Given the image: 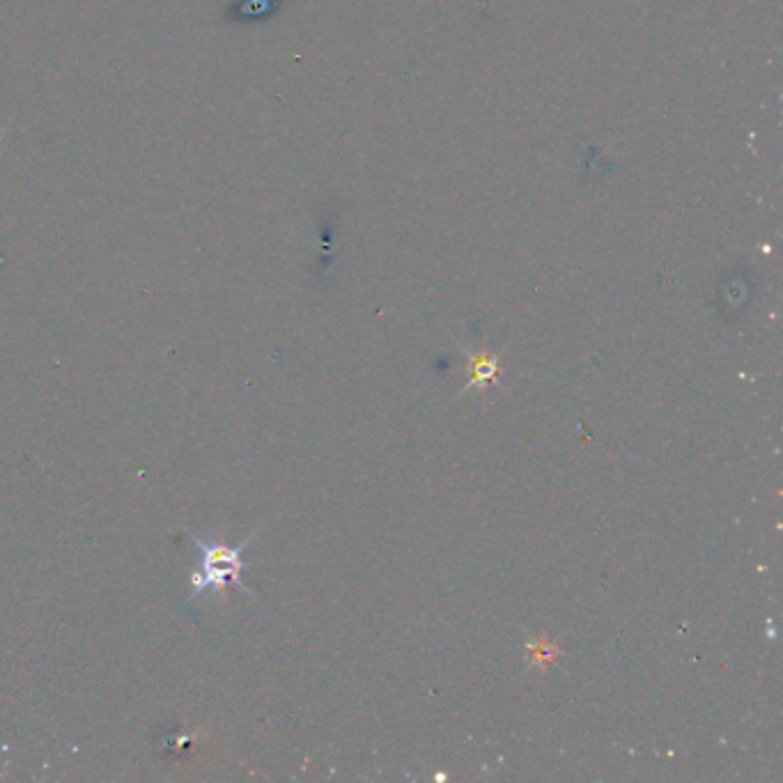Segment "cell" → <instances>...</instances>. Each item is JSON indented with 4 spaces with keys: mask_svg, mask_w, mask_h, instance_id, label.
Wrapping results in <instances>:
<instances>
[{
    "mask_svg": "<svg viewBox=\"0 0 783 783\" xmlns=\"http://www.w3.org/2000/svg\"><path fill=\"white\" fill-rule=\"evenodd\" d=\"M244 547L247 545L230 550L226 545H203V542H198V550L203 552V560H200V570L193 572L191 577L193 597L205 593L207 589L220 593L228 581H232V584H242L239 574H242L244 568L242 564Z\"/></svg>",
    "mask_w": 783,
    "mask_h": 783,
    "instance_id": "6da1fadb",
    "label": "cell"
},
{
    "mask_svg": "<svg viewBox=\"0 0 783 783\" xmlns=\"http://www.w3.org/2000/svg\"><path fill=\"white\" fill-rule=\"evenodd\" d=\"M469 384L465 391L471 389H488L490 384H496L498 375H501V361L498 356L490 354V352H480V354H469Z\"/></svg>",
    "mask_w": 783,
    "mask_h": 783,
    "instance_id": "7a4b0ae2",
    "label": "cell"
}]
</instances>
